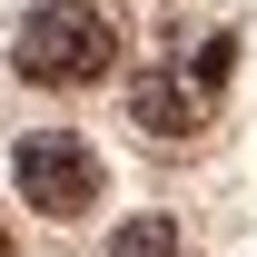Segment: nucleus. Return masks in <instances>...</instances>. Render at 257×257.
<instances>
[{
  "label": "nucleus",
  "instance_id": "f257e3e1",
  "mask_svg": "<svg viewBox=\"0 0 257 257\" xmlns=\"http://www.w3.org/2000/svg\"><path fill=\"white\" fill-rule=\"evenodd\" d=\"M109 60H119V20L99 0H40L20 20V79L40 89H89L109 79Z\"/></svg>",
  "mask_w": 257,
  "mask_h": 257
},
{
  "label": "nucleus",
  "instance_id": "f03ea898",
  "mask_svg": "<svg viewBox=\"0 0 257 257\" xmlns=\"http://www.w3.org/2000/svg\"><path fill=\"white\" fill-rule=\"evenodd\" d=\"M10 178H20V198L40 218H89V198H99V159H89V139H69V128L20 139L10 149Z\"/></svg>",
  "mask_w": 257,
  "mask_h": 257
},
{
  "label": "nucleus",
  "instance_id": "7ed1b4c3",
  "mask_svg": "<svg viewBox=\"0 0 257 257\" xmlns=\"http://www.w3.org/2000/svg\"><path fill=\"white\" fill-rule=\"evenodd\" d=\"M208 79H178V69H139V79H128V119L149 128V139H159V149H178V139H198V128H208Z\"/></svg>",
  "mask_w": 257,
  "mask_h": 257
},
{
  "label": "nucleus",
  "instance_id": "20e7f679",
  "mask_svg": "<svg viewBox=\"0 0 257 257\" xmlns=\"http://www.w3.org/2000/svg\"><path fill=\"white\" fill-rule=\"evenodd\" d=\"M109 257H198V247H188L168 218H128L119 237H109Z\"/></svg>",
  "mask_w": 257,
  "mask_h": 257
},
{
  "label": "nucleus",
  "instance_id": "39448f33",
  "mask_svg": "<svg viewBox=\"0 0 257 257\" xmlns=\"http://www.w3.org/2000/svg\"><path fill=\"white\" fill-rule=\"evenodd\" d=\"M188 69L208 79V89H218V79H227V40H198V50H188Z\"/></svg>",
  "mask_w": 257,
  "mask_h": 257
}]
</instances>
